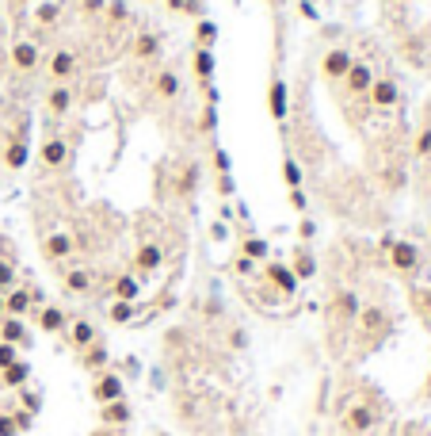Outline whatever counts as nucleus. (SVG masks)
Masks as SVG:
<instances>
[{"instance_id": "nucleus-1", "label": "nucleus", "mask_w": 431, "mask_h": 436, "mask_svg": "<svg viewBox=\"0 0 431 436\" xmlns=\"http://www.w3.org/2000/svg\"><path fill=\"white\" fill-rule=\"evenodd\" d=\"M119 394H123L119 379H103V386H100V398H119Z\"/></svg>"}]
</instances>
